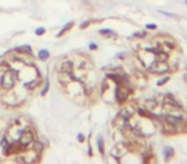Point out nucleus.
<instances>
[{
  "instance_id": "f257e3e1",
  "label": "nucleus",
  "mask_w": 187,
  "mask_h": 164,
  "mask_svg": "<svg viewBox=\"0 0 187 164\" xmlns=\"http://www.w3.org/2000/svg\"><path fill=\"white\" fill-rule=\"evenodd\" d=\"M17 81V72L15 71H7L1 77V87L5 90L13 89Z\"/></svg>"
},
{
  "instance_id": "f03ea898",
  "label": "nucleus",
  "mask_w": 187,
  "mask_h": 164,
  "mask_svg": "<svg viewBox=\"0 0 187 164\" xmlns=\"http://www.w3.org/2000/svg\"><path fill=\"white\" fill-rule=\"evenodd\" d=\"M130 96V90L126 86H122V83L117 86L115 89V99L118 103H124L127 100V97Z\"/></svg>"
},
{
  "instance_id": "7ed1b4c3",
  "label": "nucleus",
  "mask_w": 187,
  "mask_h": 164,
  "mask_svg": "<svg viewBox=\"0 0 187 164\" xmlns=\"http://www.w3.org/2000/svg\"><path fill=\"white\" fill-rule=\"evenodd\" d=\"M169 69V65L167 62H163V60H155L153 65L150 67V71L154 72V73H159V75H162V73H165L168 72Z\"/></svg>"
},
{
  "instance_id": "20e7f679",
  "label": "nucleus",
  "mask_w": 187,
  "mask_h": 164,
  "mask_svg": "<svg viewBox=\"0 0 187 164\" xmlns=\"http://www.w3.org/2000/svg\"><path fill=\"white\" fill-rule=\"evenodd\" d=\"M32 142H33V134L28 130L23 131L21 137H19V144H21V146L27 147V146H30Z\"/></svg>"
},
{
  "instance_id": "39448f33",
  "label": "nucleus",
  "mask_w": 187,
  "mask_h": 164,
  "mask_svg": "<svg viewBox=\"0 0 187 164\" xmlns=\"http://www.w3.org/2000/svg\"><path fill=\"white\" fill-rule=\"evenodd\" d=\"M163 155H164V160L169 162L174 157V149L172 146H164L163 147Z\"/></svg>"
},
{
  "instance_id": "423d86ee",
  "label": "nucleus",
  "mask_w": 187,
  "mask_h": 164,
  "mask_svg": "<svg viewBox=\"0 0 187 164\" xmlns=\"http://www.w3.org/2000/svg\"><path fill=\"white\" fill-rule=\"evenodd\" d=\"M62 72L67 73V75H72V72H73V63H72L71 60L63 62V64H62Z\"/></svg>"
},
{
  "instance_id": "0eeeda50",
  "label": "nucleus",
  "mask_w": 187,
  "mask_h": 164,
  "mask_svg": "<svg viewBox=\"0 0 187 164\" xmlns=\"http://www.w3.org/2000/svg\"><path fill=\"white\" fill-rule=\"evenodd\" d=\"M73 26H75V22H73V21H71V22H68V23H67V25H65V26L63 27V28H62V30H60V32H59V33H58V35H57V36H58V37H62V36H63V35H64V33H67V32H68V31H69V30H72V28H73Z\"/></svg>"
},
{
  "instance_id": "6e6552de",
  "label": "nucleus",
  "mask_w": 187,
  "mask_h": 164,
  "mask_svg": "<svg viewBox=\"0 0 187 164\" xmlns=\"http://www.w3.org/2000/svg\"><path fill=\"white\" fill-rule=\"evenodd\" d=\"M50 58V53H49V50H46V49H42L38 52V59L40 60H46V59H49Z\"/></svg>"
},
{
  "instance_id": "1a4fd4ad",
  "label": "nucleus",
  "mask_w": 187,
  "mask_h": 164,
  "mask_svg": "<svg viewBox=\"0 0 187 164\" xmlns=\"http://www.w3.org/2000/svg\"><path fill=\"white\" fill-rule=\"evenodd\" d=\"M17 52L19 53H26V54H31L32 53V49H31V46L30 45H23V46H18L17 49Z\"/></svg>"
},
{
  "instance_id": "9d476101",
  "label": "nucleus",
  "mask_w": 187,
  "mask_h": 164,
  "mask_svg": "<svg viewBox=\"0 0 187 164\" xmlns=\"http://www.w3.org/2000/svg\"><path fill=\"white\" fill-rule=\"evenodd\" d=\"M145 107H146L147 110H154V109L158 107V103L155 100H147L146 104H145Z\"/></svg>"
},
{
  "instance_id": "9b49d317",
  "label": "nucleus",
  "mask_w": 187,
  "mask_h": 164,
  "mask_svg": "<svg viewBox=\"0 0 187 164\" xmlns=\"http://www.w3.org/2000/svg\"><path fill=\"white\" fill-rule=\"evenodd\" d=\"M97 147H99V151H100V154L101 155H104V140L101 136H99V139H97Z\"/></svg>"
},
{
  "instance_id": "f8f14e48",
  "label": "nucleus",
  "mask_w": 187,
  "mask_h": 164,
  "mask_svg": "<svg viewBox=\"0 0 187 164\" xmlns=\"http://www.w3.org/2000/svg\"><path fill=\"white\" fill-rule=\"evenodd\" d=\"M38 83H40V82H38V80H33V81H31L30 83H26L25 86H26L27 89H31V90H32V89L36 87V86H37Z\"/></svg>"
},
{
  "instance_id": "ddd939ff",
  "label": "nucleus",
  "mask_w": 187,
  "mask_h": 164,
  "mask_svg": "<svg viewBox=\"0 0 187 164\" xmlns=\"http://www.w3.org/2000/svg\"><path fill=\"white\" fill-rule=\"evenodd\" d=\"M99 33L100 35H114L113 30H110V28H103V30L99 31Z\"/></svg>"
},
{
  "instance_id": "4468645a",
  "label": "nucleus",
  "mask_w": 187,
  "mask_h": 164,
  "mask_svg": "<svg viewBox=\"0 0 187 164\" xmlns=\"http://www.w3.org/2000/svg\"><path fill=\"white\" fill-rule=\"evenodd\" d=\"M169 78H170V77H169V76H165V77H164V78H163V80H160V81H158V82H157V85H158V86H164V85L167 83V82H168V81H169Z\"/></svg>"
},
{
  "instance_id": "2eb2a0df",
  "label": "nucleus",
  "mask_w": 187,
  "mask_h": 164,
  "mask_svg": "<svg viewBox=\"0 0 187 164\" xmlns=\"http://www.w3.org/2000/svg\"><path fill=\"white\" fill-rule=\"evenodd\" d=\"M45 32H46V30L44 27H38V28H36V31H35V33H36L37 36H41V35H44Z\"/></svg>"
},
{
  "instance_id": "dca6fc26",
  "label": "nucleus",
  "mask_w": 187,
  "mask_h": 164,
  "mask_svg": "<svg viewBox=\"0 0 187 164\" xmlns=\"http://www.w3.org/2000/svg\"><path fill=\"white\" fill-rule=\"evenodd\" d=\"M90 23H91V21H87V22H83V23H81L80 28H81V30H85V28H87V27L90 26Z\"/></svg>"
},
{
  "instance_id": "f3484780",
  "label": "nucleus",
  "mask_w": 187,
  "mask_h": 164,
  "mask_svg": "<svg viewBox=\"0 0 187 164\" xmlns=\"http://www.w3.org/2000/svg\"><path fill=\"white\" fill-rule=\"evenodd\" d=\"M158 26L154 25V23H149V25H146V30H157Z\"/></svg>"
},
{
  "instance_id": "a211bd4d",
  "label": "nucleus",
  "mask_w": 187,
  "mask_h": 164,
  "mask_svg": "<svg viewBox=\"0 0 187 164\" xmlns=\"http://www.w3.org/2000/svg\"><path fill=\"white\" fill-rule=\"evenodd\" d=\"M133 36H136V37H145L146 36V31H142V32H136V33H133Z\"/></svg>"
},
{
  "instance_id": "6ab92c4d",
  "label": "nucleus",
  "mask_w": 187,
  "mask_h": 164,
  "mask_svg": "<svg viewBox=\"0 0 187 164\" xmlns=\"http://www.w3.org/2000/svg\"><path fill=\"white\" fill-rule=\"evenodd\" d=\"M77 139H78L80 142H85V140H86V137H85L83 134H78V135H77Z\"/></svg>"
},
{
  "instance_id": "aec40b11",
  "label": "nucleus",
  "mask_w": 187,
  "mask_h": 164,
  "mask_svg": "<svg viewBox=\"0 0 187 164\" xmlns=\"http://www.w3.org/2000/svg\"><path fill=\"white\" fill-rule=\"evenodd\" d=\"M48 90H49V81H46V85H45V87H44V90H42V92H41V95L44 96L46 92H48Z\"/></svg>"
},
{
  "instance_id": "412c9836",
  "label": "nucleus",
  "mask_w": 187,
  "mask_h": 164,
  "mask_svg": "<svg viewBox=\"0 0 187 164\" xmlns=\"http://www.w3.org/2000/svg\"><path fill=\"white\" fill-rule=\"evenodd\" d=\"M97 48H99V46H97V44H94V42H91V44L88 45V49H90V50H96Z\"/></svg>"
},
{
  "instance_id": "4be33fe9",
  "label": "nucleus",
  "mask_w": 187,
  "mask_h": 164,
  "mask_svg": "<svg viewBox=\"0 0 187 164\" xmlns=\"http://www.w3.org/2000/svg\"><path fill=\"white\" fill-rule=\"evenodd\" d=\"M160 13L164 14V15H168V17H172V18H177V15L173 14V13H167V12H160Z\"/></svg>"
},
{
  "instance_id": "5701e85b",
  "label": "nucleus",
  "mask_w": 187,
  "mask_h": 164,
  "mask_svg": "<svg viewBox=\"0 0 187 164\" xmlns=\"http://www.w3.org/2000/svg\"><path fill=\"white\" fill-rule=\"evenodd\" d=\"M5 145H7V140L3 139V140H1V146H5Z\"/></svg>"
},
{
  "instance_id": "b1692460",
  "label": "nucleus",
  "mask_w": 187,
  "mask_h": 164,
  "mask_svg": "<svg viewBox=\"0 0 187 164\" xmlns=\"http://www.w3.org/2000/svg\"><path fill=\"white\" fill-rule=\"evenodd\" d=\"M186 4H187V0H186Z\"/></svg>"
}]
</instances>
